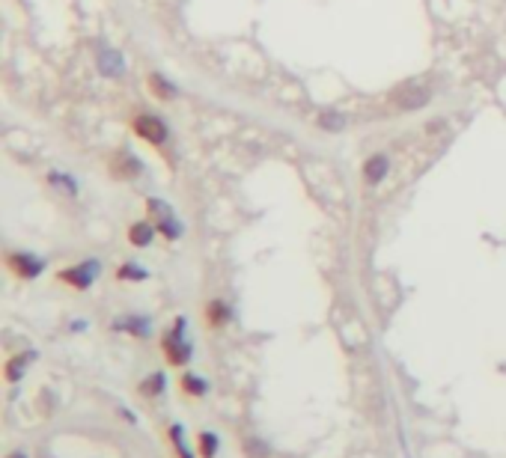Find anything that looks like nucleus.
<instances>
[{
  "mask_svg": "<svg viewBox=\"0 0 506 458\" xmlns=\"http://www.w3.org/2000/svg\"><path fill=\"white\" fill-rule=\"evenodd\" d=\"M194 450H197L200 458H218V452H221V438L214 435V431L202 428V431H197V435H194Z\"/></svg>",
  "mask_w": 506,
  "mask_h": 458,
  "instance_id": "nucleus-13",
  "label": "nucleus"
},
{
  "mask_svg": "<svg viewBox=\"0 0 506 458\" xmlns=\"http://www.w3.org/2000/svg\"><path fill=\"white\" fill-rule=\"evenodd\" d=\"M33 360V354H9L6 363H4V378H6V384H18V381L24 378V372H27V366Z\"/></svg>",
  "mask_w": 506,
  "mask_h": 458,
  "instance_id": "nucleus-12",
  "label": "nucleus"
},
{
  "mask_svg": "<svg viewBox=\"0 0 506 458\" xmlns=\"http://www.w3.org/2000/svg\"><path fill=\"white\" fill-rule=\"evenodd\" d=\"M185 330H188V319L185 315H176L173 325L164 330V336H161V358L167 360L170 369H185L194 358V346Z\"/></svg>",
  "mask_w": 506,
  "mask_h": 458,
  "instance_id": "nucleus-1",
  "label": "nucleus"
},
{
  "mask_svg": "<svg viewBox=\"0 0 506 458\" xmlns=\"http://www.w3.org/2000/svg\"><path fill=\"white\" fill-rule=\"evenodd\" d=\"M146 86H149V93L155 96L158 101H173L176 98V86L164 78V74H158V72H152L149 78H146Z\"/></svg>",
  "mask_w": 506,
  "mask_h": 458,
  "instance_id": "nucleus-16",
  "label": "nucleus"
},
{
  "mask_svg": "<svg viewBox=\"0 0 506 458\" xmlns=\"http://www.w3.org/2000/svg\"><path fill=\"white\" fill-rule=\"evenodd\" d=\"M202 322H206L209 330L230 327V322H233V307H230V303H226L223 298H212V301H206V307H202Z\"/></svg>",
  "mask_w": 506,
  "mask_h": 458,
  "instance_id": "nucleus-6",
  "label": "nucleus"
},
{
  "mask_svg": "<svg viewBox=\"0 0 506 458\" xmlns=\"http://www.w3.org/2000/svg\"><path fill=\"white\" fill-rule=\"evenodd\" d=\"M4 265L12 277L24 280V283H30V280H36L45 271V259H39L36 253H18V250H9L4 256Z\"/></svg>",
  "mask_w": 506,
  "mask_h": 458,
  "instance_id": "nucleus-3",
  "label": "nucleus"
},
{
  "mask_svg": "<svg viewBox=\"0 0 506 458\" xmlns=\"http://www.w3.org/2000/svg\"><path fill=\"white\" fill-rule=\"evenodd\" d=\"M390 101H394L396 110L411 113V110H420L432 101V90H429V86H420V84H405V86H396Z\"/></svg>",
  "mask_w": 506,
  "mask_h": 458,
  "instance_id": "nucleus-5",
  "label": "nucleus"
},
{
  "mask_svg": "<svg viewBox=\"0 0 506 458\" xmlns=\"http://www.w3.org/2000/svg\"><path fill=\"white\" fill-rule=\"evenodd\" d=\"M98 271H101V265L96 259H86V262H78V265H69V268H60L57 271V283L69 286L74 292H86L96 283Z\"/></svg>",
  "mask_w": 506,
  "mask_h": 458,
  "instance_id": "nucleus-2",
  "label": "nucleus"
},
{
  "mask_svg": "<svg viewBox=\"0 0 506 458\" xmlns=\"http://www.w3.org/2000/svg\"><path fill=\"white\" fill-rule=\"evenodd\" d=\"M146 277H149L146 268H141V265H134V262H122L117 268V280H122V283H141Z\"/></svg>",
  "mask_w": 506,
  "mask_h": 458,
  "instance_id": "nucleus-17",
  "label": "nucleus"
},
{
  "mask_svg": "<svg viewBox=\"0 0 506 458\" xmlns=\"http://www.w3.org/2000/svg\"><path fill=\"white\" fill-rule=\"evenodd\" d=\"M4 458H30V455H27V452H24V450H12V452H6Z\"/></svg>",
  "mask_w": 506,
  "mask_h": 458,
  "instance_id": "nucleus-19",
  "label": "nucleus"
},
{
  "mask_svg": "<svg viewBox=\"0 0 506 458\" xmlns=\"http://www.w3.org/2000/svg\"><path fill=\"white\" fill-rule=\"evenodd\" d=\"M131 129L149 146H164L167 143V137H170L167 125H164L161 117H155V113H137V117L131 119Z\"/></svg>",
  "mask_w": 506,
  "mask_h": 458,
  "instance_id": "nucleus-4",
  "label": "nucleus"
},
{
  "mask_svg": "<svg viewBox=\"0 0 506 458\" xmlns=\"http://www.w3.org/2000/svg\"><path fill=\"white\" fill-rule=\"evenodd\" d=\"M137 396H141L143 402H155L161 399L164 393H167V372H161V369H155V372H149L143 375L141 381H137Z\"/></svg>",
  "mask_w": 506,
  "mask_h": 458,
  "instance_id": "nucleus-7",
  "label": "nucleus"
},
{
  "mask_svg": "<svg viewBox=\"0 0 506 458\" xmlns=\"http://www.w3.org/2000/svg\"><path fill=\"white\" fill-rule=\"evenodd\" d=\"M245 455L247 458H271V447L262 438H245Z\"/></svg>",
  "mask_w": 506,
  "mask_h": 458,
  "instance_id": "nucleus-18",
  "label": "nucleus"
},
{
  "mask_svg": "<svg viewBox=\"0 0 506 458\" xmlns=\"http://www.w3.org/2000/svg\"><path fill=\"white\" fill-rule=\"evenodd\" d=\"M158 233V226L155 223H149V221H137L129 226V244L131 247H149L152 244V238H155Z\"/></svg>",
  "mask_w": 506,
  "mask_h": 458,
  "instance_id": "nucleus-15",
  "label": "nucleus"
},
{
  "mask_svg": "<svg viewBox=\"0 0 506 458\" xmlns=\"http://www.w3.org/2000/svg\"><path fill=\"white\" fill-rule=\"evenodd\" d=\"M387 170H390L387 155H378V152H375V155H370V158L363 161V170H361V173H363V182H366V185H378V182H382L384 176H387Z\"/></svg>",
  "mask_w": 506,
  "mask_h": 458,
  "instance_id": "nucleus-11",
  "label": "nucleus"
},
{
  "mask_svg": "<svg viewBox=\"0 0 506 458\" xmlns=\"http://www.w3.org/2000/svg\"><path fill=\"white\" fill-rule=\"evenodd\" d=\"M113 330L131 334L134 339H146L149 336V319H141V315H122V319L113 322Z\"/></svg>",
  "mask_w": 506,
  "mask_h": 458,
  "instance_id": "nucleus-14",
  "label": "nucleus"
},
{
  "mask_svg": "<svg viewBox=\"0 0 506 458\" xmlns=\"http://www.w3.org/2000/svg\"><path fill=\"white\" fill-rule=\"evenodd\" d=\"M179 393H182L185 399H206L209 393H212V384H209V378L191 372V369H182V375H179Z\"/></svg>",
  "mask_w": 506,
  "mask_h": 458,
  "instance_id": "nucleus-8",
  "label": "nucleus"
},
{
  "mask_svg": "<svg viewBox=\"0 0 506 458\" xmlns=\"http://www.w3.org/2000/svg\"><path fill=\"white\" fill-rule=\"evenodd\" d=\"M137 173H141V161L129 152H119V155H113L110 161V176L113 179H137Z\"/></svg>",
  "mask_w": 506,
  "mask_h": 458,
  "instance_id": "nucleus-10",
  "label": "nucleus"
},
{
  "mask_svg": "<svg viewBox=\"0 0 506 458\" xmlns=\"http://www.w3.org/2000/svg\"><path fill=\"white\" fill-rule=\"evenodd\" d=\"M167 443L173 450V458H200L197 450H191V440H188V431L182 423H170L167 426Z\"/></svg>",
  "mask_w": 506,
  "mask_h": 458,
  "instance_id": "nucleus-9",
  "label": "nucleus"
}]
</instances>
